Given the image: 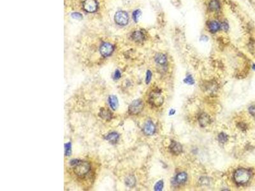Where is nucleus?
<instances>
[{"instance_id":"nucleus-8","label":"nucleus","mask_w":255,"mask_h":191,"mask_svg":"<svg viewBox=\"0 0 255 191\" xmlns=\"http://www.w3.org/2000/svg\"><path fill=\"white\" fill-rule=\"evenodd\" d=\"M156 127L152 121H147L144 126V132L147 135H152L155 132Z\"/></svg>"},{"instance_id":"nucleus-21","label":"nucleus","mask_w":255,"mask_h":191,"mask_svg":"<svg viewBox=\"0 0 255 191\" xmlns=\"http://www.w3.org/2000/svg\"><path fill=\"white\" fill-rule=\"evenodd\" d=\"M65 152L66 156L70 155L72 154V144L70 142H68L65 145Z\"/></svg>"},{"instance_id":"nucleus-31","label":"nucleus","mask_w":255,"mask_h":191,"mask_svg":"<svg viewBox=\"0 0 255 191\" xmlns=\"http://www.w3.org/2000/svg\"><path fill=\"white\" fill-rule=\"evenodd\" d=\"M200 40H202V41H207V40H208V37H207V36H205V35H203V36L201 37Z\"/></svg>"},{"instance_id":"nucleus-4","label":"nucleus","mask_w":255,"mask_h":191,"mask_svg":"<svg viewBox=\"0 0 255 191\" xmlns=\"http://www.w3.org/2000/svg\"><path fill=\"white\" fill-rule=\"evenodd\" d=\"M114 20L117 24L120 26H125L129 21V17L126 11H119L115 13Z\"/></svg>"},{"instance_id":"nucleus-32","label":"nucleus","mask_w":255,"mask_h":191,"mask_svg":"<svg viewBox=\"0 0 255 191\" xmlns=\"http://www.w3.org/2000/svg\"><path fill=\"white\" fill-rule=\"evenodd\" d=\"M174 114H175V110H171L170 111L169 115H173Z\"/></svg>"},{"instance_id":"nucleus-5","label":"nucleus","mask_w":255,"mask_h":191,"mask_svg":"<svg viewBox=\"0 0 255 191\" xmlns=\"http://www.w3.org/2000/svg\"><path fill=\"white\" fill-rule=\"evenodd\" d=\"M164 99L162 95L157 92H152L149 97V102L152 105L158 107L160 106L163 103Z\"/></svg>"},{"instance_id":"nucleus-6","label":"nucleus","mask_w":255,"mask_h":191,"mask_svg":"<svg viewBox=\"0 0 255 191\" xmlns=\"http://www.w3.org/2000/svg\"><path fill=\"white\" fill-rule=\"evenodd\" d=\"M113 51H114V47L111 43H105L100 47V53L104 57L111 56Z\"/></svg>"},{"instance_id":"nucleus-33","label":"nucleus","mask_w":255,"mask_h":191,"mask_svg":"<svg viewBox=\"0 0 255 191\" xmlns=\"http://www.w3.org/2000/svg\"><path fill=\"white\" fill-rule=\"evenodd\" d=\"M253 69H254V70H255V65H253Z\"/></svg>"},{"instance_id":"nucleus-26","label":"nucleus","mask_w":255,"mask_h":191,"mask_svg":"<svg viewBox=\"0 0 255 191\" xmlns=\"http://www.w3.org/2000/svg\"><path fill=\"white\" fill-rule=\"evenodd\" d=\"M121 76V74L120 71L119 70H117H117H115V71L114 72V77H113V78H114V79L115 80H117L120 79Z\"/></svg>"},{"instance_id":"nucleus-13","label":"nucleus","mask_w":255,"mask_h":191,"mask_svg":"<svg viewBox=\"0 0 255 191\" xmlns=\"http://www.w3.org/2000/svg\"><path fill=\"white\" fill-rule=\"evenodd\" d=\"M154 60L156 63L159 65H165L167 62V58L165 55L163 54H157L154 57Z\"/></svg>"},{"instance_id":"nucleus-17","label":"nucleus","mask_w":255,"mask_h":191,"mask_svg":"<svg viewBox=\"0 0 255 191\" xmlns=\"http://www.w3.org/2000/svg\"><path fill=\"white\" fill-rule=\"evenodd\" d=\"M209 8L212 11H218L220 8V3L218 0H212L209 3Z\"/></svg>"},{"instance_id":"nucleus-9","label":"nucleus","mask_w":255,"mask_h":191,"mask_svg":"<svg viewBox=\"0 0 255 191\" xmlns=\"http://www.w3.org/2000/svg\"><path fill=\"white\" fill-rule=\"evenodd\" d=\"M169 147L170 151L172 152L173 154H174L175 155H178L179 154H181L182 151V147L181 146V145L174 141H172V143H171Z\"/></svg>"},{"instance_id":"nucleus-22","label":"nucleus","mask_w":255,"mask_h":191,"mask_svg":"<svg viewBox=\"0 0 255 191\" xmlns=\"http://www.w3.org/2000/svg\"><path fill=\"white\" fill-rule=\"evenodd\" d=\"M141 16V11L140 10H137L133 11V19L135 22H138L139 19Z\"/></svg>"},{"instance_id":"nucleus-29","label":"nucleus","mask_w":255,"mask_h":191,"mask_svg":"<svg viewBox=\"0 0 255 191\" xmlns=\"http://www.w3.org/2000/svg\"><path fill=\"white\" fill-rule=\"evenodd\" d=\"M80 161V160H79V159H72V160L70 161L69 163H70V164L72 165V166H75V165L79 163Z\"/></svg>"},{"instance_id":"nucleus-14","label":"nucleus","mask_w":255,"mask_h":191,"mask_svg":"<svg viewBox=\"0 0 255 191\" xmlns=\"http://www.w3.org/2000/svg\"><path fill=\"white\" fill-rule=\"evenodd\" d=\"M188 178L187 174L186 173H179V174L176 176L175 182L179 184H181L184 183L186 181Z\"/></svg>"},{"instance_id":"nucleus-27","label":"nucleus","mask_w":255,"mask_h":191,"mask_svg":"<svg viewBox=\"0 0 255 191\" xmlns=\"http://www.w3.org/2000/svg\"><path fill=\"white\" fill-rule=\"evenodd\" d=\"M72 17L75 19H81L82 18V16L80 13L77 12H74L72 14Z\"/></svg>"},{"instance_id":"nucleus-1","label":"nucleus","mask_w":255,"mask_h":191,"mask_svg":"<svg viewBox=\"0 0 255 191\" xmlns=\"http://www.w3.org/2000/svg\"><path fill=\"white\" fill-rule=\"evenodd\" d=\"M235 182L238 184H245L248 183L251 178V173L248 170L240 168L237 169L234 173Z\"/></svg>"},{"instance_id":"nucleus-12","label":"nucleus","mask_w":255,"mask_h":191,"mask_svg":"<svg viewBox=\"0 0 255 191\" xmlns=\"http://www.w3.org/2000/svg\"><path fill=\"white\" fill-rule=\"evenodd\" d=\"M108 101H109V106H111V108L112 110H115L117 109V106H118V99H117V98L115 96V95H110V96L109 97Z\"/></svg>"},{"instance_id":"nucleus-28","label":"nucleus","mask_w":255,"mask_h":191,"mask_svg":"<svg viewBox=\"0 0 255 191\" xmlns=\"http://www.w3.org/2000/svg\"><path fill=\"white\" fill-rule=\"evenodd\" d=\"M220 25H221V28L224 31H227L228 30V25L226 22H223Z\"/></svg>"},{"instance_id":"nucleus-24","label":"nucleus","mask_w":255,"mask_h":191,"mask_svg":"<svg viewBox=\"0 0 255 191\" xmlns=\"http://www.w3.org/2000/svg\"><path fill=\"white\" fill-rule=\"evenodd\" d=\"M184 83H188V84H190V85H193V84H194V83H195L193 77H191V75H188L186 79L184 80Z\"/></svg>"},{"instance_id":"nucleus-23","label":"nucleus","mask_w":255,"mask_h":191,"mask_svg":"<svg viewBox=\"0 0 255 191\" xmlns=\"http://www.w3.org/2000/svg\"><path fill=\"white\" fill-rule=\"evenodd\" d=\"M163 182L162 180H160L156 184L154 189L156 191H159L163 189Z\"/></svg>"},{"instance_id":"nucleus-11","label":"nucleus","mask_w":255,"mask_h":191,"mask_svg":"<svg viewBox=\"0 0 255 191\" xmlns=\"http://www.w3.org/2000/svg\"><path fill=\"white\" fill-rule=\"evenodd\" d=\"M105 138L107 141H109L111 143H116L119 138V135L115 132H111L106 136Z\"/></svg>"},{"instance_id":"nucleus-16","label":"nucleus","mask_w":255,"mask_h":191,"mask_svg":"<svg viewBox=\"0 0 255 191\" xmlns=\"http://www.w3.org/2000/svg\"><path fill=\"white\" fill-rule=\"evenodd\" d=\"M99 115L101 118H104V119H105V120H110V119H111V118H112V114H111V112L108 110H106V109H104V108L101 110Z\"/></svg>"},{"instance_id":"nucleus-19","label":"nucleus","mask_w":255,"mask_h":191,"mask_svg":"<svg viewBox=\"0 0 255 191\" xmlns=\"http://www.w3.org/2000/svg\"><path fill=\"white\" fill-rule=\"evenodd\" d=\"M218 140L220 143H225L228 140V136L224 132H221L218 136Z\"/></svg>"},{"instance_id":"nucleus-15","label":"nucleus","mask_w":255,"mask_h":191,"mask_svg":"<svg viewBox=\"0 0 255 191\" xmlns=\"http://www.w3.org/2000/svg\"><path fill=\"white\" fill-rule=\"evenodd\" d=\"M208 28H209L210 31L212 33H216L218 31L220 28H221V25L219 24L218 22L216 21H214L210 22L209 25H208Z\"/></svg>"},{"instance_id":"nucleus-30","label":"nucleus","mask_w":255,"mask_h":191,"mask_svg":"<svg viewBox=\"0 0 255 191\" xmlns=\"http://www.w3.org/2000/svg\"><path fill=\"white\" fill-rule=\"evenodd\" d=\"M250 114L252 115H255V106H252L249 108Z\"/></svg>"},{"instance_id":"nucleus-20","label":"nucleus","mask_w":255,"mask_h":191,"mask_svg":"<svg viewBox=\"0 0 255 191\" xmlns=\"http://www.w3.org/2000/svg\"><path fill=\"white\" fill-rule=\"evenodd\" d=\"M133 38H134L136 41H141L144 38V35L143 34L141 33L140 31H136L133 34Z\"/></svg>"},{"instance_id":"nucleus-25","label":"nucleus","mask_w":255,"mask_h":191,"mask_svg":"<svg viewBox=\"0 0 255 191\" xmlns=\"http://www.w3.org/2000/svg\"><path fill=\"white\" fill-rule=\"evenodd\" d=\"M151 78H152L151 71H150V70H148L147 71V73H146V83H149L150 82V80H151Z\"/></svg>"},{"instance_id":"nucleus-2","label":"nucleus","mask_w":255,"mask_h":191,"mask_svg":"<svg viewBox=\"0 0 255 191\" xmlns=\"http://www.w3.org/2000/svg\"><path fill=\"white\" fill-rule=\"evenodd\" d=\"M91 166L88 162L80 161L79 163L76 164L74 167V173L77 176H83L90 171Z\"/></svg>"},{"instance_id":"nucleus-18","label":"nucleus","mask_w":255,"mask_h":191,"mask_svg":"<svg viewBox=\"0 0 255 191\" xmlns=\"http://www.w3.org/2000/svg\"><path fill=\"white\" fill-rule=\"evenodd\" d=\"M135 183H136L135 178L132 175L128 176L125 179L126 185L127 186H128L130 187H132L134 186L135 185Z\"/></svg>"},{"instance_id":"nucleus-3","label":"nucleus","mask_w":255,"mask_h":191,"mask_svg":"<svg viewBox=\"0 0 255 191\" xmlns=\"http://www.w3.org/2000/svg\"><path fill=\"white\" fill-rule=\"evenodd\" d=\"M144 108V103L141 100H136L129 106L128 111L130 114L137 115L140 113Z\"/></svg>"},{"instance_id":"nucleus-7","label":"nucleus","mask_w":255,"mask_h":191,"mask_svg":"<svg viewBox=\"0 0 255 191\" xmlns=\"http://www.w3.org/2000/svg\"><path fill=\"white\" fill-rule=\"evenodd\" d=\"M84 8L88 12H94L97 9V3L95 0H86L83 4Z\"/></svg>"},{"instance_id":"nucleus-10","label":"nucleus","mask_w":255,"mask_h":191,"mask_svg":"<svg viewBox=\"0 0 255 191\" xmlns=\"http://www.w3.org/2000/svg\"><path fill=\"white\" fill-rule=\"evenodd\" d=\"M199 124L200 126L202 127L207 126L208 124H210V118L207 114H202L199 117Z\"/></svg>"}]
</instances>
